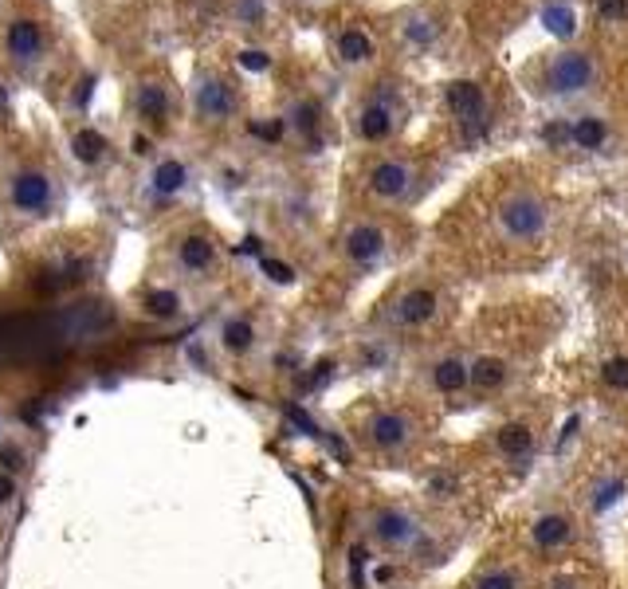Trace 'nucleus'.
Listing matches in <instances>:
<instances>
[{"instance_id": "72a5a7b5", "label": "nucleus", "mask_w": 628, "mask_h": 589, "mask_svg": "<svg viewBox=\"0 0 628 589\" xmlns=\"http://www.w3.org/2000/svg\"><path fill=\"white\" fill-rule=\"evenodd\" d=\"M236 16H240L244 24H259V20L267 16V4L264 0H240V4H236Z\"/></svg>"}, {"instance_id": "a18cd8bd", "label": "nucleus", "mask_w": 628, "mask_h": 589, "mask_svg": "<svg viewBox=\"0 0 628 589\" xmlns=\"http://www.w3.org/2000/svg\"><path fill=\"white\" fill-rule=\"evenodd\" d=\"M8 106V91H4V83H0V111Z\"/></svg>"}, {"instance_id": "9b49d317", "label": "nucleus", "mask_w": 628, "mask_h": 589, "mask_svg": "<svg viewBox=\"0 0 628 589\" xmlns=\"http://www.w3.org/2000/svg\"><path fill=\"white\" fill-rule=\"evenodd\" d=\"M4 44H8V56H13L16 63H36L40 51H43V28L36 24V20H13Z\"/></svg>"}, {"instance_id": "4c0bfd02", "label": "nucleus", "mask_w": 628, "mask_h": 589, "mask_svg": "<svg viewBox=\"0 0 628 589\" xmlns=\"http://www.w3.org/2000/svg\"><path fill=\"white\" fill-rule=\"evenodd\" d=\"M428 491H432V495H436V499H448V495H456V476H444V471H440V476H432Z\"/></svg>"}, {"instance_id": "473e14b6", "label": "nucleus", "mask_w": 628, "mask_h": 589, "mask_svg": "<svg viewBox=\"0 0 628 589\" xmlns=\"http://www.w3.org/2000/svg\"><path fill=\"white\" fill-rule=\"evenodd\" d=\"M405 40H413V44H420V48L432 44V24H428L425 16H413V20L405 24Z\"/></svg>"}, {"instance_id": "2eb2a0df", "label": "nucleus", "mask_w": 628, "mask_h": 589, "mask_svg": "<svg viewBox=\"0 0 628 589\" xmlns=\"http://www.w3.org/2000/svg\"><path fill=\"white\" fill-rule=\"evenodd\" d=\"M495 444H499V452L507 460H526L534 452V433H530V424H523V421H507L499 433H495Z\"/></svg>"}, {"instance_id": "5701e85b", "label": "nucleus", "mask_w": 628, "mask_h": 589, "mask_svg": "<svg viewBox=\"0 0 628 589\" xmlns=\"http://www.w3.org/2000/svg\"><path fill=\"white\" fill-rule=\"evenodd\" d=\"M177 255H181V263L189 267V272H204V267L212 263V244H209V236H185L181 240V248H177Z\"/></svg>"}, {"instance_id": "1a4fd4ad", "label": "nucleus", "mask_w": 628, "mask_h": 589, "mask_svg": "<svg viewBox=\"0 0 628 589\" xmlns=\"http://www.w3.org/2000/svg\"><path fill=\"white\" fill-rule=\"evenodd\" d=\"M197 114L204 122H224L236 114V94L224 79H201L197 87Z\"/></svg>"}, {"instance_id": "a211bd4d", "label": "nucleus", "mask_w": 628, "mask_h": 589, "mask_svg": "<svg viewBox=\"0 0 628 589\" xmlns=\"http://www.w3.org/2000/svg\"><path fill=\"white\" fill-rule=\"evenodd\" d=\"M291 126L307 138V146L310 149H318V134H322V106L314 103V99H302L291 106Z\"/></svg>"}, {"instance_id": "2f4dec72", "label": "nucleus", "mask_w": 628, "mask_h": 589, "mask_svg": "<svg viewBox=\"0 0 628 589\" xmlns=\"http://www.w3.org/2000/svg\"><path fill=\"white\" fill-rule=\"evenodd\" d=\"M350 585L354 589H370V582H365V550H362V546H354V550H350Z\"/></svg>"}, {"instance_id": "4be33fe9", "label": "nucleus", "mask_w": 628, "mask_h": 589, "mask_svg": "<svg viewBox=\"0 0 628 589\" xmlns=\"http://www.w3.org/2000/svg\"><path fill=\"white\" fill-rule=\"evenodd\" d=\"M71 149H75V157H79L83 165H94V162L106 157V138L94 130V126H86V130H79L71 138Z\"/></svg>"}, {"instance_id": "e433bc0d", "label": "nucleus", "mask_w": 628, "mask_h": 589, "mask_svg": "<svg viewBox=\"0 0 628 589\" xmlns=\"http://www.w3.org/2000/svg\"><path fill=\"white\" fill-rule=\"evenodd\" d=\"M597 16L601 20H621V16H628V0H597Z\"/></svg>"}, {"instance_id": "c9c22d12", "label": "nucleus", "mask_w": 628, "mask_h": 589, "mask_svg": "<svg viewBox=\"0 0 628 589\" xmlns=\"http://www.w3.org/2000/svg\"><path fill=\"white\" fill-rule=\"evenodd\" d=\"M543 138L550 146H561V142H573V122H550L546 130H543Z\"/></svg>"}, {"instance_id": "412c9836", "label": "nucleus", "mask_w": 628, "mask_h": 589, "mask_svg": "<svg viewBox=\"0 0 628 589\" xmlns=\"http://www.w3.org/2000/svg\"><path fill=\"white\" fill-rule=\"evenodd\" d=\"M185 181H189V169L169 157V162H161V165L154 169V177H149V185H154L157 197H173V192H181V189H185Z\"/></svg>"}, {"instance_id": "b1692460", "label": "nucleus", "mask_w": 628, "mask_h": 589, "mask_svg": "<svg viewBox=\"0 0 628 589\" xmlns=\"http://www.w3.org/2000/svg\"><path fill=\"white\" fill-rule=\"evenodd\" d=\"M605 138H609V126H605L601 118L586 114V118L573 122V146H578V149H601Z\"/></svg>"}, {"instance_id": "c756f323", "label": "nucleus", "mask_w": 628, "mask_h": 589, "mask_svg": "<svg viewBox=\"0 0 628 589\" xmlns=\"http://www.w3.org/2000/svg\"><path fill=\"white\" fill-rule=\"evenodd\" d=\"M259 272H264L272 283H295V267H287L279 260H259Z\"/></svg>"}, {"instance_id": "7c9ffc66", "label": "nucleus", "mask_w": 628, "mask_h": 589, "mask_svg": "<svg viewBox=\"0 0 628 589\" xmlns=\"http://www.w3.org/2000/svg\"><path fill=\"white\" fill-rule=\"evenodd\" d=\"M621 491H624V479H621V476L609 479V484H601V487H597V499H593V507H597V511L613 507V503L621 499Z\"/></svg>"}, {"instance_id": "7ed1b4c3", "label": "nucleus", "mask_w": 628, "mask_h": 589, "mask_svg": "<svg viewBox=\"0 0 628 589\" xmlns=\"http://www.w3.org/2000/svg\"><path fill=\"white\" fill-rule=\"evenodd\" d=\"M593 75H597V67L586 51H558L546 67V87L554 94H581L586 87H593Z\"/></svg>"}, {"instance_id": "ea45409f", "label": "nucleus", "mask_w": 628, "mask_h": 589, "mask_svg": "<svg viewBox=\"0 0 628 589\" xmlns=\"http://www.w3.org/2000/svg\"><path fill=\"white\" fill-rule=\"evenodd\" d=\"M0 464H4V468H20V448L16 444H0Z\"/></svg>"}, {"instance_id": "f3484780", "label": "nucleus", "mask_w": 628, "mask_h": 589, "mask_svg": "<svg viewBox=\"0 0 628 589\" xmlns=\"http://www.w3.org/2000/svg\"><path fill=\"white\" fill-rule=\"evenodd\" d=\"M432 385H436L440 393H463L471 385V378H468V366H463L460 358H440L436 366H432Z\"/></svg>"}, {"instance_id": "cd10ccee", "label": "nucleus", "mask_w": 628, "mask_h": 589, "mask_svg": "<svg viewBox=\"0 0 628 589\" xmlns=\"http://www.w3.org/2000/svg\"><path fill=\"white\" fill-rule=\"evenodd\" d=\"M146 310H149V315H157V318H173L181 310V299L173 291H149L146 295Z\"/></svg>"}, {"instance_id": "20e7f679", "label": "nucleus", "mask_w": 628, "mask_h": 589, "mask_svg": "<svg viewBox=\"0 0 628 589\" xmlns=\"http://www.w3.org/2000/svg\"><path fill=\"white\" fill-rule=\"evenodd\" d=\"M370 534L385 546V550H408V546L420 542V522L400 507H381V511H373V519H370Z\"/></svg>"}, {"instance_id": "58836bf2", "label": "nucleus", "mask_w": 628, "mask_h": 589, "mask_svg": "<svg viewBox=\"0 0 628 589\" xmlns=\"http://www.w3.org/2000/svg\"><path fill=\"white\" fill-rule=\"evenodd\" d=\"M94 87H99V79H94V75H86V79L79 83V91H75V106H79V111H86V106H91Z\"/></svg>"}, {"instance_id": "c85d7f7f", "label": "nucleus", "mask_w": 628, "mask_h": 589, "mask_svg": "<svg viewBox=\"0 0 628 589\" xmlns=\"http://www.w3.org/2000/svg\"><path fill=\"white\" fill-rule=\"evenodd\" d=\"M236 63H240L244 71H252V75H264V71H272V56H267L264 48H244L240 56H236Z\"/></svg>"}, {"instance_id": "f8f14e48", "label": "nucleus", "mask_w": 628, "mask_h": 589, "mask_svg": "<svg viewBox=\"0 0 628 589\" xmlns=\"http://www.w3.org/2000/svg\"><path fill=\"white\" fill-rule=\"evenodd\" d=\"M573 539V519L561 515V511H546V515H538L530 522V542L538 546V550H558V546H566Z\"/></svg>"}, {"instance_id": "f03ea898", "label": "nucleus", "mask_w": 628, "mask_h": 589, "mask_svg": "<svg viewBox=\"0 0 628 589\" xmlns=\"http://www.w3.org/2000/svg\"><path fill=\"white\" fill-rule=\"evenodd\" d=\"M495 220H499V232L507 236V240L530 244V240H538V236L546 232L550 209H546V201L534 197V192H511V197L499 205V212H495Z\"/></svg>"}, {"instance_id": "bb28decb", "label": "nucleus", "mask_w": 628, "mask_h": 589, "mask_svg": "<svg viewBox=\"0 0 628 589\" xmlns=\"http://www.w3.org/2000/svg\"><path fill=\"white\" fill-rule=\"evenodd\" d=\"M601 378H605V385H609V389L624 393V389H628V358H621V353H616V358H609V361L601 366Z\"/></svg>"}, {"instance_id": "4468645a", "label": "nucleus", "mask_w": 628, "mask_h": 589, "mask_svg": "<svg viewBox=\"0 0 628 589\" xmlns=\"http://www.w3.org/2000/svg\"><path fill=\"white\" fill-rule=\"evenodd\" d=\"M507 373H511V366L499 358V353H483V358H475L468 366V378H471V389L475 393H495L507 385Z\"/></svg>"}, {"instance_id": "6e6552de", "label": "nucleus", "mask_w": 628, "mask_h": 589, "mask_svg": "<svg viewBox=\"0 0 628 589\" xmlns=\"http://www.w3.org/2000/svg\"><path fill=\"white\" fill-rule=\"evenodd\" d=\"M13 205L20 212H28V217H40V212L51 205V181H48V174H40V169H24V174H16V181H13Z\"/></svg>"}, {"instance_id": "f257e3e1", "label": "nucleus", "mask_w": 628, "mask_h": 589, "mask_svg": "<svg viewBox=\"0 0 628 589\" xmlns=\"http://www.w3.org/2000/svg\"><path fill=\"white\" fill-rule=\"evenodd\" d=\"M444 103H448L452 118H456L463 142H480L491 126V106H487V94L475 79H452L444 87Z\"/></svg>"}, {"instance_id": "393cba45", "label": "nucleus", "mask_w": 628, "mask_h": 589, "mask_svg": "<svg viewBox=\"0 0 628 589\" xmlns=\"http://www.w3.org/2000/svg\"><path fill=\"white\" fill-rule=\"evenodd\" d=\"M252 342H256V326L247 323V318H232V323H224V346H229L232 353L252 350Z\"/></svg>"}, {"instance_id": "9d476101", "label": "nucleus", "mask_w": 628, "mask_h": 589, "mask_svg": "<svg viewBox=\"0 0 628 589\" xmlns=\"http://www.w3.org/2000/svg\"><path fill=\"white\" fill-rule=\"evenodd\" d=\"M432 315H436V291H428V287H408V291L393 303V323L408 326V330L425 326Z\"/></svg>"}, {"instance_id": "79ce46f5", "label": "nucleus", "mask_w": 628, "mask_h": 589, "mask_svg": "<svg viewBox=\"0 0 628 589\" xmlns=\"http://www.w3.org/2000/svg\"><path fill=\"white\" fill-rule=\"evenodd\" d=\"M389 577H393V566H377L373 570V582H389Z\"/></svg>"}, {"instance_id": "6ab92c4d", "label": "nucleus", "mask_w": 628, "mask_h": 589, "mask_svg": "<svg viewBox=\"0 0 628 589\" xmlns=\"http://www.w3.org/2000/svg\"><path fill=\"white\" fill-rule=\"evenodd\" d=\"M134 106H138V114H142L146 122H166L169 118V91L161 87V83H142Z\"/></svg>"}, {"instance_id": "c03bdc74", "label": "nucleus", "mask_w": 628, "mask_h": 589, "mask_svg": "<svg viewBox=\"0 0 628 589\" xmlns=\"http://www.w3.org/2000/svg\"><path fill=\"white\" fill-rule=\"evenodd\" d=\"M134 154H149V142H146V138H134Z\"/></svg>"}, {"instance_id": "aec40b11", "label": "nucleus", "mask_w": 628, "mask_h": 589, "mask_svg": "<svg viewBox=\"0 0 628 589\" xmlns=\"http://www.w3.org/2000/svg\"><path fill=\"white\" fill-rule=\"evenodd\" d=\"M338 56L342 63H370L373 59V40L362 28H345L338 36Z\"/></svg>"}, {"instance_id": "a19ab883", "label": "nucleus", "mask_w": 628, "mask_h": 589, "mask_svg": "<svg viewBox=\"0 0 628 589\" xmlns=\"http://www.w3.org/2000/svg\"><path fill=\"white\" fill-rule=\"evenodd\" d=\"M13 476H0V503H8V499H13Z\"/></svg>"}, {"instance_id": "a878e982", "label": "nucleus", "mask_w": 628, "mask_h": 589, "mask_svg": "<svg viewBox=\"0 0 628 589\" xmlns=\"http://www.w3.org/2000/svg\"><path fill=\"white\" fill-rule=\"evenodd\" d=\"M471 589H523V577L515 570H507V566H495V570H483L475 577Z\"/></svg>"}, {"instance_id": "0eeeda50", "label": "nucleus", "mask_w": 628, "mask_h": 589, "mask_svg": "<svg viewBox=\"0 0 628 589\" xmlns=\"http://www.w3.org/2000/svg\"><path fill=\"white\" fill-rule=\"evenodd\" d=\"M408 189H413V169L397 157H385L370 169V192L377 201H400Z\"/></svg>"}, {"instance_id": "ddd939ff", "label": "nucleus", "mask_w": 628, "mask_h": 589, "mask_svg": "<svg viewBox=\"0 0 628 589\" xmlns=\"http://www.w3.org/2000/svg\"><path fill=\"white\" fill-rule=\"evenodd\" d=\"M393 126H397V114H393V103H385V99H373L362 111V118H357V134L365 142H385L393 134Z\"/></svg>"}, {"instance_id": "f704fd0d", "label": "nucleus", "mask_w": 628, "mask_h": 589, "mask_svg": "<svg viewBox=\"0 0 628 589\" xmlns=\"http://www.w3.org/2000/svg\"><path fill=\"white\" fill-rule=\"evenodd\" d=\"M252 134L264 138V142H279V138H283V118H272V122H252Z\"/></svg>"}, {"instance_id": "dca6fc26", "label": "nucleus", "mask_w": 628, "mask_h": 589, "mask_svg": "<svg viewBox=\"0 0 628 589\" xmlns=\"http://www.w3.org/2000/svg\"><path fill=\"white\" fill-rule=\"evenodd\" d=\"M538 20H543V28L554 40H573V31H578V13H573V4H566V0H550V4H543Z\"/></svg>"}, {"instance_id": "37998d69", "label": "nucleus", "mask_w": 628, "mask_h": 589, "mask_svg": "<svg viewBox=\"0 0 628 589\" xmlns=\"http://www.w3.org/2000/svg\"><path fill=\"white\" fill-rule=\"evenodd\" d=\"M554 589H581V585L573 582V577H558V582H554Z\"/></svg>"}, {"instance_id": "39448f33", "label": "nucleus", "mask_w": 628, "mask_h": 589, "mask_svg": "<svg viewBox=\"0 0 628 589\" xmlns=\"http://www.w3.org/2000/svg\"><path fill=\"white\" fill-rule=\"evenodd\" d=\"M370 444L377 448V452H400L408 441H413V421H408V413H400V409H381V413H373L370 416Z\"/></svg>"}, {"instance_id": "423d86ee", "label": "nucleus", "mask_w": 628, "mask_h": 589, "mask_svg": "<svg viewBox=\"0 0 628 589\" xmlns=\"http://www.w3.org/2000/svg\"><path fill=\"white\" fill-rule=\"evenodd\" d=\"M385 248H389L385 232L377 228V224H370V220L354 224V228L342 236V252H345V260H350V263H373V260H381V255H385Z\"/></svg>"}]
</instances>
